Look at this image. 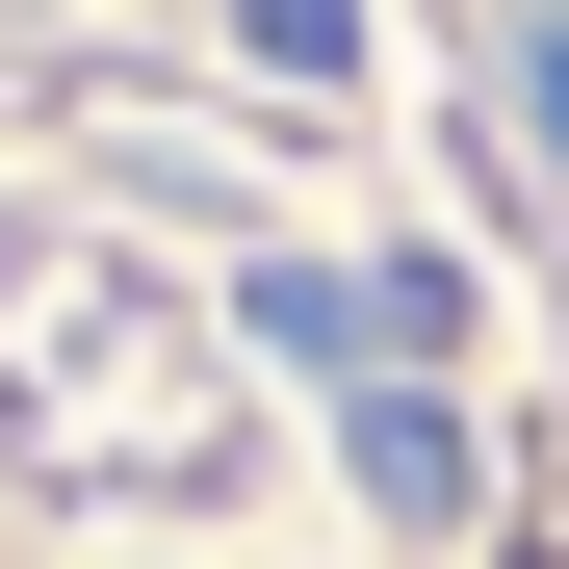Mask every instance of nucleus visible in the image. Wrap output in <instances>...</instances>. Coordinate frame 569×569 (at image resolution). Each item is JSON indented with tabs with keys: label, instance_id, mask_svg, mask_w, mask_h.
<instances>
[{
	"label": "nucleus",
	"instance_id": "nucleus-1",
	"mask_svg": "<svg viewBox=\"0 0 569 569\" xmlns=\"http://www.w3.org/2000/svg\"><path fill=\"white\" fill-rule=\"evenodd\" d=\"M362 492H389V518H466V415L440 389H362Z\"/></svg>",
	"mask_w": 569,
	"mask_h": 569
},
{
	"label": "nucleus",
	"instance_id": "nucleus-2",
	"mask_svg": "<svg viewBox=\"0 0 569 569\" xmlns=\"http://www.w3.org/2000/svg\"><path fill=\"white\" fill-rule=\"evenodd\" d=\"M518 104H543V156H569V27H518Z\"/></svg>",
	"mask_w": 569,
	"mask_h": 569
}]
</instances>
